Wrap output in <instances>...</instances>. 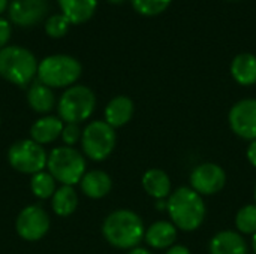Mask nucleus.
I'll return each mask as SVG.
<instances>
[{"label": "nucleus", "mask_w": 256, "mask_h": 254, "mask_svg": "<svg viewBox=\"0 0 256 254\" xmlns=\"http://www.w3.org/2000/svg\"><path fill=\"white\" fill-rule=\"evenodd\" d=\"M166 211L171 223L183 232L200 229L207 214L202 196L190 187L176 189L166 199Z\"/></svg>", "instance_id": "1"}, {"label": "nucleus", "mask_w": 256, "mask_h": 254, "mask_svg": "<svg viewBox=\"0 0 256 254\" xmlns=\"http://www.w3.org/2000/svg\"><path fill=\"white\" fill-rule=\"evenodd\" d=\"M105 241L120 250H132L144 240L142 219L130 210H117L106 216L102 225Z\"/></svg>", "instance_id": "2"}, {"label": "nucleus", "mask_w": 256, "mask_h": 254, "mask_svg": "<svg viewBox=\"0 0 256 254\" xmlns=\"http://www.w3.org/2000/svg\"><path fill=\"white\" fill-rule=\"evenodd\" d=\"M38 64L34 54L27 48L8 45L0 49V76L14 85H28L38 75Z\"/></svg>", "instance_id": "3"}, {"label": "nucleus", "mask_w": 256, "mask_h": 254, "mask_svg": "<svg viewBox=\"0 0 256 254\" xmlns=\"http://www.w3.org/2000/svg\"><path fill=\"white\" fill-rule=\"evenodd\" d=\"M81 63L66 54L45 57L38 64V81L50 88H69L81 76Z\"/></svg>", "instance_id": "4"}, {"label": "nucleus", "mask_w": 256, "mask_h": 254, "mask_svg": "<svg viewBox=\"0 0 256 254\" xmlns=\"http://www.w3.org/2000/svg\"><path fill=\"white\" fill-rule=\"evenodd\" d=\"M46 169L57 183L74 187L86 174V159L74 147H56L48 153Z\"/></svg>", "instance_id": "5"}, {"label": "nucleus", "mask_w": 256, "mask_h": 254, "mask_svg": "<svg viewBox=\"0 0 256 254\" xmlns=\"http://www.w3.org/2000/svg\"><path fill=\"white\" fill-rule=\"evenodd\" d=\"M96 108V96L86 85H72L64 90L57 103L58 118L64 124H80L92 117Z\"/></svg>", "instance_id": "6"}, {"label": "nucleus", "mask_w": 256, "mask_h": 254, "mask_svg": "<svg viewBox=\"0 0 256 254\" xmlns=\"http://www.w3.org/2000/svg\"><path fill=\"white\" fill-rule=\"evenodd\" d=\"M117 135L105 120H94L82 129L81 147L86 157L94 162H102L111 156L116 148Z\"/></svg>", "instance_id": "7"}, {"label": "nucleus", "mask_w": 256, "mask_h": 254, "mask_svg": "<svg viewBox=\"0 0 256 254\" xmlns=\"http://www.w3.org/2000/svg\"><path fill=\"white\" fill-rule=\"evenodd\" d=\"M8 162L16 172L34 175L38 172L45 171L48 153L44 145H39L30 138L21 139L10 145L8 151Z\"/></svg>", "instance_id": "8"}, {"label": "nucleus", "mask_w": 256, "mask_h": 254, "mask_svg": "<svg viewBox=\"0 0 256 254\" xmlns=\"http://www.w3.org/2000/svg\"><path fill=\"white\" fill-rule=\"evenodd\" d=\"M50 216L40 205H27L15 220V231L24 241H40L50 231Z\"/></svg>", "instance_id": "9"}, {"label": "nucleus", "mask_w": 256, "mask_h": 254, "mask_svg": "<svg viewBox=\"0 0 256 254\" xmlns=\"http://www.w3.org/2000/svg\"><path fill=\"white\" fill-rule=\"evenodd\" d=\"M190 189L201 196H213L226 184V174L216 163H201L190 172Z\"/></svg>", "instance_id": "10"}, {"label": "nucleus", "mask_w": 256, "mask_h": 254, "mask_svg": "<svg viewBox=\"0 0 256 254\" xmlns=\"http://www.w3.org/2000/svg\"><path fill=\"white\" fill-rule=\"evenodd\" d=\"M231 130L242 139H256V99H243L232 105L228 114Z\"/></svg>", "instance_id": "11"}, {"label": "nucleus", "mask_w": 256, "mask_h": 254, "mask_svg": "<svg viewBox=\"0 0 256 254\" xmlns=\"http://www.w3.org/2000/svg\"><path fill=\"white\" fill-rule=\"evenodd\" d=\"M48 0H12L8 6L9 18L21 27L40 22L48 13Z\"/></svg>", "instance_id": "12"}, {"label": "nucleus", "mask_w": 256, "mask_h": 254, "mask_svg": "<svg viewBox=\"0 0 256 254\" xmlns=\"http://www.w3.org/2000/svg\"><path fill=\"white\" fill-rule=\"evenodd\" d=\"M64 123L56 115H44L36 120L30 127V139L39 145L52 144L62 136Z\"/></svg>", "instance_id": "13"}, {"label": "nucleus", "mask_w": 256, "mask_h": 254, "mask_svg": "<svg viewBox=\"0 0 256 254\" xmlns=\"http://www.w3.org/2000/svg\"><path fill=\"white\" fill-rule=\"evenodd\" d=\"M134 112H135V105L130 97L116 96L105 106L104 117H105V121L111 127L117 129V127L126 126L132 120Z\"/></svg>", "instance_id": "14"}, {"label": "nucleus", "mask_w": 256, "mask_h": 254, "mask_svg": "<svg viewBox=\"0 0 256 254\" xmlns=\"http://www.w3.org/2000/svg\"><path fill=\"white\" fill-rule=\"evenodd\" d=\"M81 192L90 199H102L110 195L112 189L111 177L100 169H93L84 174L82 180L80 181Z\"/></svg>", "instance_id": "15"}, {"label": "nucleus", "mask_w": 256, "mask_h": 254, "mask_svg": "<svg viewBox=\"0 0 256 254\" xmlns=\"http://www.w3.org/2000/svg\"><path fill=\"white\" fill-rule=\"evenodd\" d=\"M141 184H142L144 192L148 196L154 198L156 201L168 199L170 195L172 193L170 175L165 171L158 169V168H153V169L146 171L144 175H142Z\"/></svg>", "instance_id": "16"}, {"label": "nucleus", "mask_w": 256, "mask_h": 254, "mask_svg": "<svg viewBox=\"0 0 256 254\" xmlns=\"http://www.w3.org/2000/svg\"><path fill=\"white\" fill-rule=\"evenodd\" d=\"M208 250L210 254H248V246L242 234L222 231L212 238Z\"/></svg>", "instance_id": "17"}, {"label": "nucleus", "mask_w": 256, "mask_h": 254, "mask_svg": "<svg viewBox=\"0 0 256 254\" xmlns=\"http://www.w3.org/2000/svg\"><path fill=\"white\" fill-rule=\"evenodd\" d=\"M144 240L152 249L168 250L170 247L174 246L177 240V228L171 222H165V220L156 222L146 231Z\"/></svg>", "instance_id": "18"}, {"label": "nucleus", "mask_w": 256, "mask_h": 254, "mask_svg": "<svg viewBox=\"0 0 256 254\" xmlns=\"http://www.w3.org/2000/svg\"><path fill=\"white\" fill-rule=\"evenodd\" d=\"M62 13L70 24H82L88 21L98 6V0H57Z\"/></svg>", "instance_id": "19"}, {"label": "nucleus", "mask_w": 256, "mask_h": 254, "mask_svg": "<svg viewBox=\"0 0 256 254\" xmlns=\"http://www.w3.org/2000/svg\"><path fill=\"white\" fill-rule=\"evenodd\" d=\"M27 103L34 112L46 115L56 106V96L52 88L44 85L39 81L33 82L27 91Z\"/></svg>", "instance_id": "20"}, {"label": "nucleus", "mask_w": 256, "mask_h": 254, "mask_svg": "<svg viewBox=\"0 0 256 254\" xmlns=\"http://www.w3.org/2000/svg\"><path fill=\"white\" fill-rule=\"evenodd\" d=\"M231 75L240 85L256 84V55L250 52L236 55L231 63Z\"/></svg>", "instance_id": "21"}, {"label": "nucleus", "mask_w": 256, "mask_h": 254, "mask_svg": "<svg viewBox=\"0 0 256 254\" xmlns=\"http://www.w3.org/2000/svg\"><path fill=\"white\" fill-rule=\"evenodd\" d=\"M78 207V195L72 186H60L51 198V208L58 217H69Z\"/></svg>", "instance_id": "22"}, {"label": "nucleus", "mask_w": 256, "mask_h": 254, "mask_svg": "<svg viewBox=\"0 0 256 254\" xmlns=\"http://www.w3.org/2000/svg\"><path fill=\"white\" fill-rule=\"evenodd\" d=\"M57 189H58L57 181L46 171L38 172V174L32 175V178H30V190H32L33 196L40 201L51 199Z\"/></svg>", "instance_id": "23"}, {"label": "nucleus", "mask_w": 256, "mask_h": 254, "mask_svg": "<svg viewBox=\"0 0 256 254\" xmlns=\"http://www.w3.org/2000/svg\"><path fill=\"white\" fill-rule=\"evenodd\" d=\"M236 228L238 234L244 235H255L256 234V204L244 205L238 210L236 216Z\"/></svg>", "instance_id": "24"}, {"label": "nucleus", "mask_w": 256, "mask_h": 254, "mask_svg": "<svg viewBox=\"0 0 256 254\" xmlns=\"http://www.w3.org/2000/svg\"><path fill=\"white\" fill-rule=\"evenodd\" d=\"M172 0H132L134 9L146 16H154L164 12Z\"/></svg>", "instance_id": "25"}, {"label": "nucleus", "mask_w": 256, "mask_h": 254, "mask_svg": "<svg viewBox=\"0 0 256 254\" xmlns=\"http://www.w3.org/2000/svg\"><path fill=\"white\" fill-rule=\"evenodd\" d=\"M70 22L63 13H56L46 18L45 21V31L51 37H62L68 33Z\"/></svg>", "instance_id": "26"}, {"label": "nucleus", "mask_w": 256, "mask_h": 254, "mask_svg": "<svg viewBox=\"0 0 256 254\" xmlns=\"http://www.w3.org/2000/svg\"><path fill=\"white\" fill-rule=\"evenodd\" d=\"M81 136H82V130H81L80 124H64L60 138L64 142V145L74 147L75 144L81 142Z\"/></svg>", "instance_id": "27"}, {"label": "nucleus", "mask_w": 256, "mask_h": 254, "mask_svg": "<svg viewBox=\"0 0 256 254\" xmlns=\"http://www.w3.org/2000/svg\"><path fill=\"white\" fill-rule=\"evenodd\" d=\"M9 39H10V24L8 19L0 18V49L8 46Z\"/></svg>", "instance_id": "28"}, {"label": "nucleus", "mask_w": 256, "mask_h": 254, "mask_svg": "<svg viewBox=\"0 0 256 254\" xmlns=\"http://www.w3.org/2000/svg\"><path fill=\"white\" fill-rule=\"evenodd\" d=\"M246 157H248L249 163H250L254 168H256V139L249 144V147H248V150H246Z\"/></svg>", "instance_id": "29"}, {"label": "nucleus", "mask_w": 256, "mask_h": 254, "mask_svg": "<svg viewBox=\"0 0 256 254\" xmlns=\"http://www.w3.org/2000/svg\"><path fill=\"white\" fill-rule=\"evenodd\" d=\"M165 254H192V253H190V250H189L188 247L180 246V244H174L172 247H170V249L166 250V253Z\"/></svg>", "instance_id": "30"}, {"label": "nucleus", "mask_w": 256, "mask_h": 254, "mask_svg": "<svg viewBox=\"0 0 256 254\" xmlns=\"http://www.w3.org/2000/svg\"><path fill=\"white\" fill-rule=\"evenodd\" d=\"M128 254H153L152 252H148L147 249H142V247H135L132 250H129Z\"/></svg>", "instance_id": "31"}, {"label": "nucleus", "mask_w": 256, "mask_h": 254, "mask_svg": "<svg viewBox=\"0 0 256 254\" xmlns=\"http://www.w3.org/2000/svg\"><path fill=\"white\" fill-rule=\"evenodd\" d=\"M8 6H9L8 0H0V13H2V12H4Z\"/></svg>", "instance_id": "32"}, {"label": "nucleus", "mask_w": 256, "mask_h": 254, "mask_svg": "<svg viewBox=\"0 0 256 254\" xmlns=\"http://www.w3.org/2000/svg\"><path fill=\"white\" fill-rule=\"evenodd\" d=\"M252 249H254V254H256V234L252 238Z\"/></svg>", "instance_id": "33"}, {"label": "nucleus", "mask_w": 256, "mask_h": 254, "mask_svg": "<svg viewBox=\"0 0 256 254\" xmlns=\"http://www.w3.org/2000/svg\"><path fill=\"white\" fill-rule=\"evenodd\" d=\"M111 3H122V1H124V0H110Z\"/></svg>", "instance_id": "34"}, {"label": "nucleus", "mask_w": 256, "mask_h": 254, "mask_svg": "<svg viewBox=\"0 0 256 254\" xmlns=\"http://www.w3.org/2000/svg\"><path fill=\"white\" fill-rule=\"evenodd\" d=\"M255 201H256V186H255Z\"/></svg>", "instance_id": "35"}, {"label": "nucleus", "mask_w": 256, "mask_h": 254, "mask_svg": "<svg viewBox=\"0 0 256 254\" xmlns=\"http://www.w3.org/2000/svg\"><path fill=\"white\" fill-rule=\"evenodd\" d=\"M248 254H249V253H248Z\"/></svg>", "instance_id": "36"}]
</instances>
